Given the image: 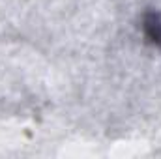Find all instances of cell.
I'll return each mask as SVG.
<instances>
[{
  "instance_id": "cell-1",
  "label": "cell",
  "mask_w": 161,
  "mask_h": 159,
  "mask_svg": "<svg viewBox=\"0 0 161 159\" xmlns=\"http://www.w3.org/2000/svg\"><path fill=\"white\" fill-rule=\"evenodd\" d=\"M142 32L146 40L161 47V13L159 11H146L142 17Z\"/></svg>"
}]
</instances>
